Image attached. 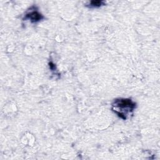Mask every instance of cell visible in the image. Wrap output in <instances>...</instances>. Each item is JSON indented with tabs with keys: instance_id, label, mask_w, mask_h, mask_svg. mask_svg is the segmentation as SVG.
Segmentation results:
<instances>
[{
	"instance_id": "3",
	"label": "cell",
	"mask_w": 160,
	"mask_h": 160,
	"mask_svg": "<svg viewBox=\"0 0 160 160\" xmlns=\"http://www.w3.org/2000/svg\"><path fill=\"white\" fill-rule=\"evenodd\" d=\"M104 4V2L102 1H92L89 4L90 8H98Z\"/></svg>"
},
{
	"instance_id": "1",
	"label": "cell",
	"mask_w": 160,
	"mask_h": 160,
	"mask_svg": "<svg viewBox=\"0 0 160 160\" xmlns=\"http://www.w3.org/2000/svg\"><path fill=\"white\" fill-rule=\"evenodd\" d=\"M135 108L136 103L130 99H116L112 104V110L123 119H126Z\"/></svg>"
},
{
	"instance_id": "2",
	"label": "cell",
	"mask_w": 160,
	"mask_h": 160,
	"mask_svg": "<svg viewBox=\"0 0 160 160\" xmlns=\"http://www.w3.org/2000/svg\"><path fill=\"white\" fill-rule=\"evenodd\" d=\"M43 19V16L37 10L31 11L24 16V19H30L32 22H36Z\"/></svg>"
}]
</instances>
